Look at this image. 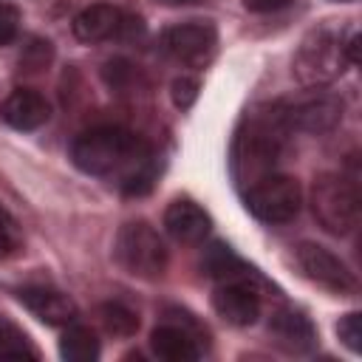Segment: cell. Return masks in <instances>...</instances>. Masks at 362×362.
I'll return each mask as SVG.
<instances>
[{
	"label": "cell",
	"mask_w": 362,
	"mask_h": 362,
	"mask_svg": "<svg viewBox=\"0 0 362 362\" xmlns=\"http://www.w3.org/2000/svg\"><path fill=\"white\" fill-rule=\"evenodd\" d=\"M161 6H195V3H204V0H156Z\"/></svg>",
	"instance_id": "obj_26"
},
{
	"label": "cell",
	"mask_w": 362,
	"mask_h": 362,
	"mask_svg": "<svg viewBox=\"0 0 362 362\" xmlns=\"http://www.w3.org/2000/svg\"><path fill=\"white\" fill-rule=\"evenodd\" d=\"M246 206L257 221L266 223H288L297 218L303 206V189L297 178L283 175V173H269L249 184L246 189Z\"/></svg>",
	"instance_id": "obj_6"
},
{
	"label": "cell",
	"mask_w": 362,
	"mask_h": 362,
	"mask_svg": "<svg viewBox=\"0 0 362 362\" xmlns=\"http://www.w3.org/2000/svg\"><path fill=\"white\" fill-rule=\"evenodd\" d=\"M20 31V11L17 6L0 3V45H8Z\"/></svg>",
	"instance_id": "obj_24"
},
{
	"label": "cell",
	"mask_w": 362,
	"mask_h": 362,
	"mask_svg": "<svg viewBox=\"0 0 362 362\" xmlns=\"http://www.w3.org/2000/svg\"><path fill=\"white\" fill-rule=\"evenodd\" d=\"M0 359H40V351L28 339V334L3 314H0Z\"/></svg>",
	"instance_id": "obj_19"
},
{
	"label": "cell",
	"mask_w": 362,
	"mask_h": 362,
	"mask_svg": "<svg viewBox=\"0 0 362 362\" xmlns=\"http://www.w3.org/2000/svg\"><path fill=\"white\" fill-rule=\"evenodd\" d=\"M288 133L283 122V110L274 107L272 113L255 116L249 127L235 141V175L246 184L274 173V161L283 147V136Z\"/></svg>",
	"instance_id": "obj_2"
},
{
	"label": "cell",
	"mask_w": 362,
	"mask_h": 362,
	"mask_svg": "<svg viewBox=\"0 0 362 362\" xmlns=\"http://www.w3.org/2000/svg\"><path fill=\"white\" fill-rule=\"evenodd\" d=\"M113 257L116 263L139 277V280H158L167 272L170 252L161 240V235L147 223V221H127L113 243Z\"/></svg>",
	"instance_id": "obj_5"
},
{
	"label": "cell",
	"mask_w": 362,
	"mask_h": 362,
	"mask_svg": "<svg viewBox=\"0 0 362 362\" xmlns=\"http://www.w3.org/2000/svg\"><path fill=\"white\" fill-rule=\"evenodd\" d=\"M218 45V31L209 20H187L170 25L158 37V48L181 65H204Z\"/></svg>",
	"instance_id": "obj_8"
},
{
	"label": "cell",
	"mask_w": 362,
	"mask_h": 362,
	"mask_svg": "<svg viewBox=\"0 0 362 362\" xmlns=\"http://www.w3.org/2000/svg\"><path fill=\"white\" fill-rule=\"evenodd\" d=\"M74 37L79 42H105V40H130L136 34H141V20L124 14L119 6L110 3H93L88 8H82L74 17Z\"/></svg>",
	"instance_id": "obj_7"
},
{
	"label": "cell",
	"mask_w": 362,
	"mask_h": 362,
	"mask_svg": "<svg viewBox=\"0 0 362 362\" xmlns=\"http://www.w3.org/2000/svg\"><path fill=\"white\" fill-rule=\"evenodd\" d=\"M150 348L158 359H167V362H192L201 356L198 337L189 328L175 325V322L156 325L150 334Z\"/></svg>",
	"instance_id": "obj_16"
},
{
	"label": "cell",
	"mask_w": 362,
	"mask_h": 362,
	"mask_svg": "<svg viewBox=\"0 0 362 362\" xmlns=\"http://www.w3.org/2000/svg\"><path fill=\"white\" fill-rule=\"evenodd\" d=\"M291 3L294 0H243V8L252 14H272V11H280Z\"/></svg>",
	"instance_id": "obj_25"
},
{
	"label": "cell",
	"mask_w": 362,
	"mask_h": 362,
	"mask_svg": "<svg viewBox=\"0 0 362 362\" xmlns=\"http://www.w3.org/2000/svg\"><path fill=\"white\" fill-rule=\"evenodd\" d=\"M269 331H272L274 342L280 348H286L288 354H308L317 345V331H314L311 320L294 308L277 311L269 322Z\"/></svg>",
	"instance_id": "obj_15"
},
{
	"label": "cell",
	"mask_w": 362,
	"mask_h": 362,
	"mask_svg": "<svg viewBox=\"0 0 362 362\" xmlns=\"http://www.w3.org/2000/svg\"><path fill=\"white\" fill-rule=\"evenodd\" d=\"M337 3H354V0H337Z\"/></svg>",
	"instance_id": "obj_27"
},
{
	"label": "cell",
	"mask_w": 362,
	"mask_h": 362,
	"mask_svg": "<svg viewBox=\"0 0 362 362\" xmlns=\"http://www.w3.org/2000/svg\"><path fill=\"white\" fill-rule=\"evenodd\" d=\"M74 164L93 175L116 184L127 195H141L153 187L158 161L150 141L127 127H90L79 133L71 144Z\"/></svg>",
	"instance_id": "obj_1"
},
{
	"label": "cell",
	"mask_w": 362,
	"mask_h": 362,
	"mask_svg": "<svg viewBox=\"0 0 362 362\" xmlns=\"http://www.w3.org/2000/svg\"><path fill=\"white\" fill-rule=\"evenodd\" d=\"M209 215L192 198H175L164 209V229L178 243H201L209 235Z\"/></svg>",
	"instance_id": "obj_12"
},
{
	"label": "cell",
	"mask_w": 362,
	"mask_h": 362,
	"mask_svg": "<svg viewBox=\"0 0 362 362\" xmlns=\"http://www.w3.org/2000/svg\"><path fill=\"white\" fill-rule=\"evenodd\" d=\"M198 90H201V82H198L195 76H189V74L175 76V79H173V85H170V96H173L175 107H181V110H187V107H192V105H195Z\"/></svg>",
	"instance_id": "obj_21"
},
{
	"label": "cell",
	"mask_w": 362,
	"mask_h": 362,
	"mask_svg": "<svg viewBox=\"0 0 362 362\" xmlns=\"http://www.w3.org/2000/svg\"><path fill=\"white\" fill-rule=\"evenodd\" d=\"M17 297L45 325H71L76 320V303L57 288L28 286V288H20Z\"/></svg>",
	"instance_id": "obj_13"
},
{
	"label": "cell",
	"mask_w": 362,
	"mask_h": 362,
	"mask_svg": "<svg viewBox=\"0 0 362 362\" xmlns=\"http://www.w3.org/2000/svg\"><path fill=\"white\" fill-rule=\"evenodd\" d=\"M59 356L68 362H93L99 359V339L85 325H68L59 337Z\"/></svg>",
	"instance_id": "obj_18"
},
{
	"label": "cell",
	"mask_w": 362,
	"mask_h": 362,
	"mask_svg": "<svg viewBox=\"0 0 362 362\" xmlns=\"http://www.w3.org/2000/svg\"><path fill=\"white\" fill-rule=\"evenodd\" d=\"M23 246V232L17 226V221L11 218V212L0 204V255H11Z\"/></svg>",
	"instance_id": "obj_23"
},
{
	"label": "cell",
	"mask_w": 362,
	"mask_h": 362,
	"mask_svg": "<svg viewBox=\"0 0 362 362\" xmlns=\"http://www.w3.org/2000/svg\"><path fill=\"white\" fill-rule=\"evenodd\" d=\"M280 110L288 130H305V133H325L342 119V102L331 93H314L294 105H280Z\"/></svg>",
	"instance_id": "obj_10"
},
{
	"label": "cell",
	"mask_w": 362,
	"mask_h": 362,
	"mask_svg": "<svg viewBox=\"0 0 362 362\" xmlns=\"http://www.w3.org/2000/svg\"><path fill=\"white\" fill-rule=\"evenodd\" d=\"M348 65L345 37L334 25H320L305 34L294 54V76L305 88H322L337 79Z\"/></svg>",
	"instance_id": "obj_4"
},
{
	"label": "cell",
	"mask_w": 362,
	"mask_h": 362,
	"mask_svg": "<svg viewBox=\"0 0 362 362\" xmlns=\"http://www.w3.org/2000/svg\"><path fill=\"white\" fill-rule=\"evenodd\" d=\"M212 308L229 325L246 328V325H255L257 322L263 305H260V294H257V288L252 283L229 280V283H221L212 291Z\"/></svg>",
	"instance_id": "obj_11"
},
{
	"label": "cell",
	"mask_w": 362,
	"mask_h": 362,
	"mask_svg": "<svg viewBox=\"0 0 362 362\" xmlns=\"http://www.w3.org/2000/svg\"><path fill=\"white\" fill-rule=\"evenodd\" d=\"M204 266H206V272H209L215 280H221V283H229V280L252 283V280L257 277L255 269H249L240 257H235L232 249L223 246V243H212V246H209V252H206V257H204Z\"/></svg>",
	"instance_id": "obj_17"
},
{
	"label": "cell",
	"mask_w": 362,
	"mask_h": 362,
	"mask_svg": "<svg viewBox=\"0 0 362 362\" xmlns=\"http://www.w3.org/2000/svg\"><path fill=\"white\" fill-rule=\"evenodd\" d=\"M311 212L331 235H351L359 226L362 198L354 178L342 173H322L311 187Z\"/></svg>",
	"instance_id": "obj_3"
},
{
	"label": "cell",
	"mask_w": 362,
	"mask_h": 362,
	"mask_svg": "<svg viewBox=\"0 0 362 362\" xmlns=\"http://www.w3.org/2000/svg\"><path fill=\"white\" fill-rule=\"evenodd\" d=\"M337 334H339V339L345 342L348 351L359 354V351H362V314H359V311L345 314V317L337 322Z\"/></svg>",
	"instance_id": "obj_22"
},
{
	"label": "cell",
	"mask_w": 362,
	"mask_h": 362,
	"mask_svg": "<svg viewBox=\"0 0 362 362\" xmlns=\"http://www.w3.org/2000/svg\"><path fill=\"white\" fill-rule=\"evenodd\" d=\"M3 119L14 127V130H37L48 122L51 116V105L48 99L34 90V88H17L6 96L3 107H0Z\"/></svg>",
	"instance_id": "obj_14"
},
{
	"label": "cell",
	"mask_w": 362,
	"mask_h": 362,
	"mask_svg": "<svg viewBox=\"0 0 362 362\" xmlns=\"http://www.w3.org/2000/svg\"><path fill=\"white\" fill-rule=\"evenodd\" d=\"M297 260H300L303 274H305L311 283H317L320 288H325V291H331V294H342V297L356 291V277H354V272H351L331 249L305 240V243L297 246Z\"/></svg>",
	"instance_id": "obj_9"
},
{
	"label": "cell",
	"mask_w": 362,
	"mask_h": 362,
	"mask_svg": "<svg viewBox=\"0 0 362 362\" xmlns=\"http://www.w3.org/2000/svg\"><path fill=\"white\" fill-rule=\"evenodd\" d=\"M99 320H102L105 331L113 337H133L139 331V314L122 303H105L99 308Z\"/></svg>",
	"instance_id": "obj_20"
}]
</instances>
